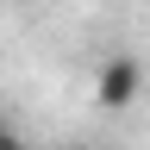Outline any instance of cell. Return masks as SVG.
Returning a JSON list of instances; mask_svg holds the SVG:
<instances>
[{"label": "cell", "instance_id": "cell-3", "mask_svg": "<svg viewBox=\"0 0 150 150\" xmlns=\"http://www.w3.org/2000/svg\"><path fill=\"white\" fill-rule=\"evenodd\" d=\"M69 150H88V144H69Z\"/></svg>", "mask_w": 150, "mask_h": 150}, {"label": "cell", "instance_id": "cell-1", "mask_svg": "<svg viewBox=\"0 0 150 150\" xmlns=\"http://www.w3.org/2000/svg\"><path fill=\"white\" fill-rule=\"evenodd\" d=\"M138 94H144V63L138 56H106V63L94 69V100L106 112H125Z\"/></svg>", "mask_w": 150, "mask_h": 150}, {"label": "cell", "instance_id": "cell-2", "mask_svg": "<svg viewBox=\"0 0 150 150\" xmlns=\"http://www.w3.org/2000/svg\"><path fill=\"white\" fill-rule=\"evenodd\" d=\"M0 150H25V144H19V138H13V131H6V125H0Z\"/></svg>", "mask_w": 150, "mask_h": 150}]
</instances>
